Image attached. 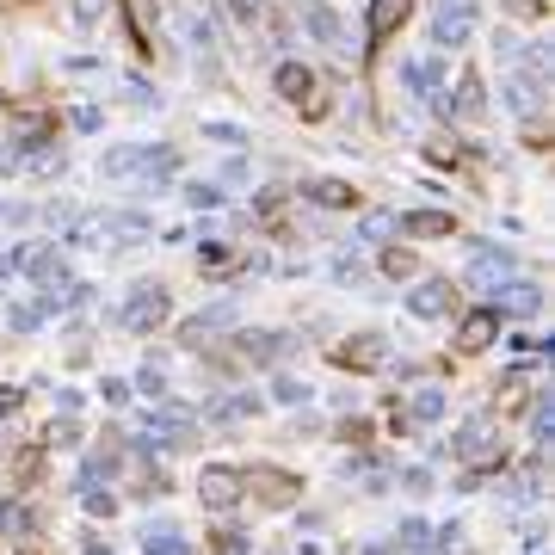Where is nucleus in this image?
<instances>
[{"mask_svg": "<svg viewBox=\"0 0 555 555\" xmlns=\"http://www.w3.org/2000/svg\"><path fill=\"white\" fill-rule=\"evenodd\" d=\"M0 531H25V506L19 500H0Z\"/></svg>", "mask_w": 555, "mask_h": 555, "instance_id": "obj_33", "label": "nucleus"}, {"mask_svg": "<svg viewBox=\"0 0 555 555\" xmlns=\"http://www.w3.org/2000/svg\"><path fill=\"white\" fill-rule=\"evenodd\" d=\"M13 266L25 272V278H37V284H68V259H62V247H50V241H31L25 253H13Z\"/></svg>", "mask_w": 555, "mask_h": 555, "instance_id": "obj_2", "label": "nucleus"}, {"mask_svg": "<svg viewBox=\"0 0 555 555\" xmlns=\"http://www.w3.org/2000/svg\"><path fill=\"white\" fill-rule=\"evenodd\" d=\"M198 500L216 506V512L235 506V500H241V475H235V469H204V475H198Z\"/></svg>", "mask_w": 555, "mask_h": 555, "instance_id": "obj_7", "label": "nucleus"}, {"mask_svg": "<svg viewBox=\"0 0 555 555\" xmlns=\"http://www.w3.org/2000/svg\"><path fill=\"white\" fill-rule=\"evenodd\" d=\"M136 167H142V148H136V142L105 148V161H99V173H105V179H136Z\"/></svg>", "mask_w": 555, "mask_h": 555, "instance_id": "obj_16", "label": "nucleus"}, {"mask_svg": "<svg viewBox=\"0 0 555 555\" xmlns=\"http://www.w3.org/2000/svg\"><path fill=\"white\" fill-rule=\"evenodd\" d=\"M475 25V0H438V19H432V44H463Z\"/></svg>", "mask_w": 555, "mask_h": 555, "instance_id": "obj_4", "label": "nucleus"}, {"mask_svg": "<svg viewBox=\"0 0 555 555\" xmlns=\"http://www.w3.org/2000/svg\"><path fill=\"white\" fill-rule=\"evenodd\" d=\"M401 229L414 235V241H438V235H451V216H444V210H407Z\"/></svg>", "mask_w": 555, "mask_h": 555, "instance_id": "obj_14", "label": "nucleus"}, {"mask_svg": "<svg viewBox=\"0 0 555 555\" xmlns=\"http://www.w3.org/2000/svg\"><path fill=\"white\" fill-rule=\"evenodd\" d=\"M185 204H192V210H216L222 192H216V185H185Z\"/></svg>", "mask_w": 555, "mask_h": 555, "instance_id": "obj_28", "label": "nucleus"}, {"mask_svg": "<svg viewBox=\"0 0 555 555\" xmlns=\"http://www.w3.org/2000/svg\"><path fill=\"white\" fill-rule=\"evenodd\" d=\"M272 395H278V401H309V383H296V377H278V383H272Z\"/></svg>", "mask_w": 555, "mask_h": 555, "instance_id": "obj_34", "label": "nucleus"}, {"mask_svg": "<svg viewBox=\"0 0 555 555\" xmlns=\"http://www.w3.org/2000/svg\"><path fill=\"white\" fill-rule=\"evenodd\" d=\"M142 549L148 555H192V537H185L179 525H155V518H148V525H142Z\"/></svg>", "mask_w": 555, "mask_h": 555, "instance_id": "obj_10", "label": "nucleus"}, {"mask_svg": "<svg viewBox=\"0 0 555 555\" xmlns=\"http://www.w3.org/2000/svg\"><path fill=\"white\" fill-rule=\"evenodd\" d=\"M537 309H543L537 284H500V296H494V315H537Z\"/></svg>", "mask_w": 555, "mask_h": 555, "instance_id": "obj_11", "label": "nucleus"}, {"mask_svg": "<svg viewBox=\"0 0 555 555\" xmlns=\"http://www.w3.org/2000/svg\"><path fill=\"white\" fill-rule=\"evenodd\" d=\"M278 93H284V99H309V93H315L309 68H303V62H278Z\"/></svg>", "mask_w": 555, "mask_h": 555, "instance_id": "obj_19", "label": "nucleus"}, {"mask_svg": "<svg viewBox=\"0 0 555 555\" xmlns=\"http://www.w3.org/2000/svg\"><path fill=\"white\" fill-rule=\"evenodd\" d=\"M309 198H315V204H340V210H346V204H352V185H346V179H315V185H309Z\"/></svg>", "mask_w": 555, "mask_h": 555, "instance_id": "obj_23", "label": "nucleus"}, {"mask_svg": "<svg viewBox=\"0 0 555 555\" xmlns=\"http://www.w3.org/2000/svg\"><path fill=\"white\" fill-rule=\"evenodd\" d=\"M469 278H475V284H488V290H500V284L512 278V253H506V247H500V253H494V247H475Z\"/></svg>", "mask_w": 555, "mask_h": 555, "instance_id": "obj_9", "label": "nucleus"}, {"mask_svg": "<svg viewBox=\"0 0 555 555\" xmlns=\"http://www.w3.org/2000/svg\"><path fill=\"white\" fill-rule=\"evenodd\" d=\"M0 272H13V253L7 247H0Z\"/></svg>", "mask_w": 555, "mask_h": 555, "instance_id": "obj_42", "label": "nucleus"}, {"mask_svg": "<svg viewBox=\"0 0 555 555\" xmlns=\"http://www.w3.org/2000/svg\"><path fill=\"white\" fill-rule=\"evenodd\" d=\"M7 321H13V333H31L37 321H44V303H13V315H7Z\"/></svg>", "mask_w": 555, "mask_h": 555, "instance_id": "obj_26", "label": "nucleus"}, {"mask_svg": "<svg viewBox=\"0 0 555 555\" xmlns=\"http://www.w3.org/2000/svg\"><path fill=\"white\" fill-rule=\"evenodd\" d=\"M407 309H414L420 321H438V315H451V309H457V290H451V278H426V284H414V296H407Z\"/></svg>", "mask_w": 555, "mask_h": 555, "instance_id": "obj_5", "label": "nucleus"}, {"mask_svg": "<svg viewBox=\"0 0 555 555\" xmlns=\"http://www.w3.org/2000/svg\"><path fill=\"white\" fill-rule=\"evenodd\" d=\"M222 555H247V537H241V531H229V537H222Z\"/></svg>", "mask_w": 555, "mask_h": 555, "instance_id": "obj_40", "label": "nucleus"}, {"mask_svg": "<svg viewBox=\"0 0 555 555\" xmlns=\"http://www.w3.org/2000/svg\"><path fill=\"white\" fill-rule=\"evenodd\" d=\"M364 555H389V549H383V543H377V549H364Z\"/></svg>", "mask_w": 555, "mask_h": 555, "instance_id": "obj_43", "label": "nucleus"}, {"mask_svg": "<svg viewBox=\"0 0 555 555\" xmlns=\"http://www.w3.org/2000/svg\"><path fill=\"white\" fill-rule=\"evenodd\" d=\"M229 321H235V303H210L204 315H192V321H185V346H198L204 333H216V327H229Z\"/></svg>", "mask_w": 555, "mask_h": 555, "instance_id": "obj_17", "label": "nucleus"}, {"mask_svg": "<svg viewBox=\"0 0 555 555\" xmlns=\"http://www.w3.org/2000/svg\"><path fill=\"white\" fill-rule=\"evenodd\" d=\"M494 333H500V315L494 309H475L457 321V352H481V346H494Z\"/></svg>", "mask_w": 555, "mask_h": 555, "instance_id": "obj_8", "label": "nucleus"}, {"mask_svg": "<svg viewBox=\"0 0 555 555\" xmlns=\"http://www.w3.org/2000/svg\"><path fill=\"white\" fill-rule=\"evenodd\" d=\"M229 247H222V241H210V247H198V266H210V272H222V266H229Z\"/></svg>", "mask_w": 555, "mask_h": 555, "instance_id": "obj_31", "label": "nucleus"}, {"mask_svg": "<svg viewBox=\"0 0 555 555\" xmlns=\"http://www.w3.org/2000/svg\"><path fill=\"white\" fill-rule=\"evenodd\" d=\"M383 272H389V278H407V272H414V253H407V247H389V253H383Z\"/></svg>", "mask_w": 555, "mask_h": 555, "instance_id": "obj_29", "label": "nucleus"}, {"mask_svg": "<svg viewBox=\"0 0 555 555\" xmlns=\"http://www.w3.org/2000/svg\"><path fill=\"white\" fill-rule=\"evenodd\" d=\"M25 167H31V173H62V148H50V142H37Z\"/></svg>", "mask_w": 555, "mask_h": 555, "instance_id": "obj_25", "label": "nucleus"}, {"mask_svg": "<svg viewBox=\"0 0 555 555\" xmlns=\"http://www.w3.org/2000/svg\"><path fill=\"white\" fill-rule=\"evenodd\" d=\"M358 235H364V241H389V235H395V216H389V210H370V216L358 222Z\"/></svg>", "mask_w": 555, "mask_h": 555, "instance_id": "obj_24", "label": "nucleus"}, {"mask_svg": "<svg viewBox=\"0 0 555 555\" xmlns=\"http://www.w3.org/2000/svg\"><path fill=\"white\" fill-rule=\"evenodd\" d=\"M173 161H179V155H173V148H167V142H161V148H142V167H136V173L161 185V179H173Z\"/></svg>", "mask_w": 555, "mask_h": 555, "instance_id": "obj_21", "label": "nucleus"}, {"mask_svg": "<svg viewBox=\"0 0 555 555\" xmlns=\"http://www.w3.org/2000/svg\"><path fill=\"white\" fill-rule=\"evenodd\" d=\"M537 81H525V74H518V81H506V105L518 111V118H537Z\"/></svg>", "mask_w": 555, "mask_h": 555, "instance_id": "obj_20", "label": "nucleus"}, {"mask_svg": "<svg viewBox=\"0 0 555 555\" xmlns=\"http://www.w3.org/2000/svg\"><path fill=\"white\" fill-rule=\"evenodd\" d=\"M531 432H537V444L555 432V414H549V401H537V414H531Z\"/></svg>", "mask_w": 555, "mask_h": 555, "instance_id": "obj_37", "label": "nucleus"}, {"mask_svg": "<svg viewBox=\"0 0 555 555\" xmlns=\"http://www.w3.org/2000/svg\"><path fill=\"white\" fill-rule=\"evenodd\" d=\"M185 37H192V44H198V50H216V31H210L204 19H185Z\"/></svg>", "mask_w": 555, "mask_h": 555, "instance_id": "obj_36", "label": "nucleus"}, {"mask_svg": "<svg viewBox=\"0 0 555 555\" xmlns=\"http://www.w3.org/2000/svg\"><path fill=\"white\" fill-rule=\"evenodd\" d=\"M438 414H444V395L438 389H420L414 395V420H438Z\"/></svg>", "mask_w": 555, "mask_h": 555, "instance_id": "obj_27", "label": "nucleus"}, {"mask_svg": "<svg viewBox=\"0 0 555 555\" xmlns=\"http://www.w3.org/2000/svg\"><path fill=\"white\" fill-rule=\"evenodd\" d=\"M19 407V389H0V414H13Z\"/></svg>", "mask_w": 555, "mask_h": 555, "instance_id": "obj_41", "label": "nucleus"}, {"mask_svg": "<svg viewBox=\"0 0 555 555\" xmlns=\"http://www.w3.org/2000/svg\"><path fill=\"white\" fill-rule=\"evenodd\" d=\"M81 506H87L93 518H111V512H118V500H111V494H99V488H87V494H81Z\"/></svg>", "mask_w": 555, "mask_h": 555, "instance_id": "obj_32", "label": "nucleus"}, {"mask_svg": "<svg viewBox=\"0 0 555 555\" xmlns=\"http://www.w3.org/2000/svg\"><path fill=\"white\" fill-rule=\"evenodd\" d=\"M401 543H407V549H420V555H426V549H432V531L420 525V518H407V525H401Z\"/></svg>", "mask_w": 555, "mask_h": 555, "instance_id": "obj_30", "label": "nucleus"}, {"mask_svg": "<svg viewBox=\"0 0 555 555\" xmlns=\"http://www.w3.org/2000/svg\"><path fill=\"white\" fill-rule=\"evenodd\" d=\"M142 426H148V444H155V451H161V444H185V438H192V407H185V401H161V407H148V414H142Z\"/></svg>", "mask_w": 555, "mask_h": 555, "instance_id": "obj_1", "label": "nucleus"}, {"mask_svg": "<svg viewBox=\"0 0 555 555\" xmlns=\"http://www.w3.org/2000/svg\"><path fill=\"white\" fill-rule=\"evenodd\" d=\"M340 364H346V370H370V364H383V340H377V333H358V340H346V346H340Z\"/></svg>", "mask_w": 555, "mask_h": 555, "instance_id": "obj_15", "label": "nucleus"}, {"mask_svg": "<svg viewBox=\"0 0 555 555\" xmlns=\"http://www.w3.org/2000/svg\"><path fill=\"white\" fill-rule=\"evenodd\" d=\"M309 13V37H321V44H340V19H333V7H321V0H315V7H303Z\"/></svg>", "mask_w": 555, "mask_h": 555, "instance_id": "obj_22", "label": "nucleus"}, {"mask_svg": "<svg viewBox=\"0 0 555 555\" xmlns=\"http://www.w3.org/2000/svg\"><path fill=\"white\" fill-rule=\"evenodd\" d=\"M407 87H414V93H438V87H444V56L407 62Z\"/></svg>", "mask_w": 555, "mask_h": 555, "instance_id": "obj_18", "label": "nucleus"}, {"mask_svg": "<svg viewBox=\"0 0 555 555\" xmlns=\"http://www.w3.org/2000/svg\"><path fill=\"white\" fill-rule=\"evenodd\" d=\"M407 7H414V0H370V44H383V37L407 19Z\"/></svg>", "mask_w": 555, "mask_h": 555, "instance_id": "obj_13", "label": "nucleus"}, {"mask_svg": "<svg viewBox=\"0 0 555 555\" xmlns=\"http://www.w3.org/2000/svg\"><path fill=\"white\" fill-rule=\"evenodd\" d=\"M204 136H210V142H241V130H235V124H204Z\"/></svg>", "mask_w": 555, "mask_h": 555, "instance_id": "obj_38", "label": "nucleus"}, {"mask_svg": "<svg viewBox=\"0 0 555 555\" xmlns=\"http://www.w3.org/2000/svg\"><path fill=\"white\" fill-rule=\"evenodd\" d=\"M74 7H81V13H74V19H81V25H99V19L111 13V0H74Z\"/></svg>", "mask_w": 555, "mask_h": 555, "instance_id": "obj_35", "label": "nucleus"}, {"mask_svg": "<svg viewBox=\"0 0 555 555\" xmlns=\"http://www.w3.org/2000/svg\"><path fill=\"white\" fill-rule=\"evenodd\" d=\"M438 105H444V111H457V118H475V111L488 105V87H481V74H463L457 93H451V99H438Z\"/></svg>", "mask_w": 555, "mask_h": 555, "instance_id": "obj_12", "label": "nucleus"}, {"mask_svg": "<svg viewBox=\"0 0 555 555\" xmlns=\"http://www.w3.org/2000/svg\"><path fill=\"white\" fill-rule=\"evenodd\" d=\"M74 124H81V130H99V105H74Z\"/></svg>", "mask_w": 555, "mask_h": 555, "instance_id": "obj_39", "label": "nucleus"}, {"mask_svg": "<svg viewBox=\"0 0 555 555\" xmlns=\"http://www.w3.org/2000/svg\"><path fill=\"white\" fill-rule=\"evenodd\" d=\"M118 321H124V327H136V333H148V327H161V321H167V290H161V284H136Z\"/></svg>", "mask_w": 555, "mask_h": 555, "instance_id": "obj_3", "label": "nucleus"}, {"mask_svg": "<svg viewBox=\"0 0 555 555\" xmlns=\"http://www.w3.org/2000/svg\"><path fill=\"white\" fill-rule=\"evenodd\" d=\"M451 451H457V457H469V463H488V457H494V420H488V414L463 420V426H457V438H451Z\"/></svg>", "mask_w": 555, "mask_h": 555, "instance_id": "obj_6", "label": "nucleus"}, {"mask_svg": "<svg viewBox=\"0 0 555 555\" xmlns=\"http://www.w3.org/2000/svg\"><path fill=\"white\" fill-rule=\"evenodd\" d=\"M0 210H7V204H0Z\"/></svg>", "mask_w": 555, "mask_h": 555, "instance_id": "obj_44", "label": "nucleus"}]
</instances>
